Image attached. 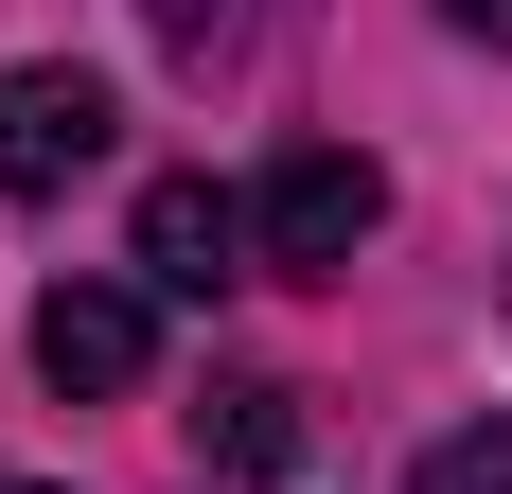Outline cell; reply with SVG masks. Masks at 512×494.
Returning <instances> with one entry per match:
<instances>
[{
  "mask_svg": "<svg viewBox=\"0 0 512 494\" xmlns=\"http://www.w3.org/2000/svg\"><path fill=\"white\" fill-rule=\"evenodd\" d=\"M106 159V89L89 71H0V195H71V177H89Z\"/></svg>",
  "mask_w": 512,
  "mask_h": 494,
  "instance_id": "obj_2",
  "label": "cell"
},
{
  "mask_svg": "<svg viewBox=\"0 0 512 494\" xmlns=\"http://www.w3.org/2000/svg\"><path fill=\"white\" fill-rule=\"evenodd\" d=\"M248 195H212V177H159V195H142V283H177V300H212V283H230V265H248Z\"/></svg>",
  "mask_w": 512,
  "mask_h": 494,
  "instance_id": "obj_4",
  "label": "cell"
},
{
  "mask_svg": "<svg viewBox=\"0 0 512 494\" xmlns=\"http://www.w3.org/2000/svg\"><path fill=\"white\" fill-rule=\"evenodd\" d=\"M442 18H460V36H512V0H442Z\"/></svg>",
  "mask_w": 512,
  "mask_h": 494,
  "instance_id": "obj_7",
  "label": "cell"
},
{
  "mask_svg": "<svg viewBox=\"0 0 512 494\" xmlns=\"http://www.w3.org/2000/svg\"><path fill=\"white\" fill-rule=\"evenodd\" d=\"M195 424H212V459H230V477H283V459H301V424H283V389H212Z\"/></svg>",
  "mask_w": 512,
  "mask_h": 494,
  "instance_id": "obj_5",
  "label": "cell"
},
{
  "mask_svg": "<svg viewBox=\"0 0 512 494\" xmlns=\"http://www.w3.org/2000/svg\"><path fill=\"white\" fill-rule=\"evenodd\" d=\"M0 494H53V477H0Z\"/></svg>",
  "mask_w": 512,
  "mask_h": 494,
  "instance_id": "obj_8",
  "label": "cell"
},
{
  "mask_svg": "<svg viewBox=\"0 0 512 494\" xmlns=\"http://www.w3.org/2000/svg\"><path fill=\"white\" fill-rule=\"evenodd\" d=\"M142 353H159V318H142V283H53L36 300V371H53V389H142Z\"/></svg>",
  "mask_w": 512,
  "mask_h": 494,
  "instance_id": "obj_3",
  "label": "cell"
},
{
  "mask_svg": "<svg viewBox=\"0 0 512 494\" xmlns=\"http://www.w3.org/2000/svg\"><path fill=\"white\" fill-rule=\"evenodd\" d=\"M248 230H265V265H354L371 230H389V159H354V142H283L265 159V195H248Z\"/></svg>",
  "mask_w": 512,
  "mask_h": 494,
  "instance_id": "obj_1",
  "label": "cell"
},
{
  "mask_svg": "<svg viewBox=\"0 0 512 494\" xmlns=\"http://www.w3.org/2000/svg\"><path fill=\"white\" fill-rule=\"evenodd\" d=\"M407 494H512V424H460V442H424Z\"/></svg>",
  "mask_w": 512,
  "mask_h": 494,
  "instance_id": "obj_6",
  "label": "cell"
}]
</instances>
